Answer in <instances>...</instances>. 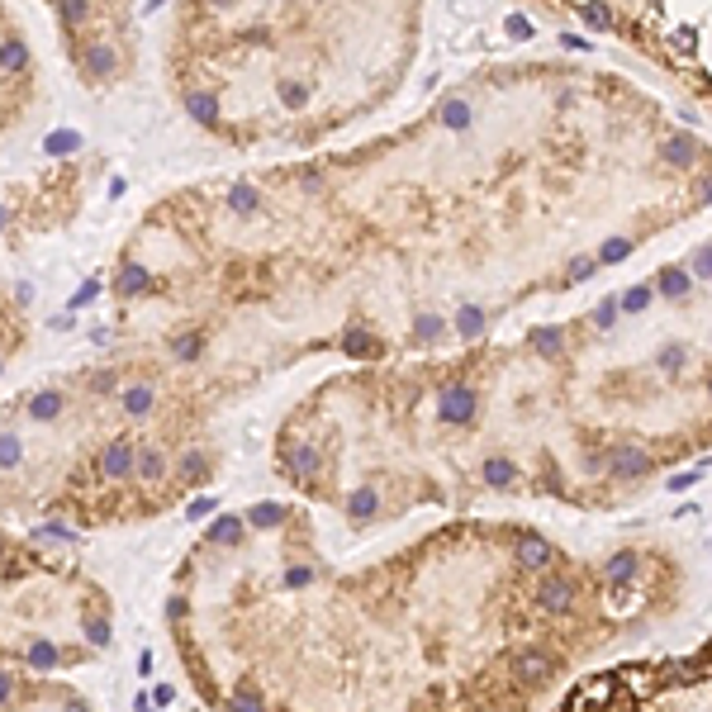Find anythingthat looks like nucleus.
I'll return each mask as SVG.
<instances>
[{
  "label": "nucleus",
  "instance_id": "1",
  "mask_svg": "<svg viewBox=\"0 0 712 712\" xmlns=\"http://www.w3.org/2000/svg\"><path fill=\"white\" fill-rule=\"evenodd\" d=\"M447 556L333 570L295 503L218 513L171 570L167 637L210 712H518L513 675L465 661Z\"/></svg>",
  "mask_w": 712,
  "mask_h": 712
},
{
  "label": "nucleus",
  "instance_id": "2",
  "mask_svg": "<svg viewBox=\"0 0 712 712\" xmlns=\"http://www.w3.org/2000/svg\"><path fill=\"white\" fill-rule=\"evenodd\" d=\"M371 15L313 5H181L167 15V86L210 138L262 153L309 143L342 119L337 62Z\"/></svg>",
  "mask_w": 712,
  "mask_h": 712
},
{
  "label": "nucleus",
  "instance_id": "3",
  "mask_svg": "<svg viewBox=\"0 0 712 712\" xmlns=\"http://www.w3.org/2000/svg\"><path fill=\"white\" fill-rule=\"evenodd\" d=\"M115 646V594L58 546L0 523V669L67 679Z\"/></svg>",
  "mask_w": 712,
  "mask_h": 712
},
{
  "label": "nucleus",
  "instance_id": "4",
  "mask_svg": "<svg viewBox=\"0 0 712 712\" xmlns=\"http://www.w3.org/2000/svg\"><path fill=\"white\" fill-rule=\"evenodd\" d=\"M58 24L67 52L81 67L86 86H109L124 81L138 67V15L119 5H62Z\"/></svg>",
  "mask_w": 712,
  "mask_h": 712
},
{
  "label": "nucleus",
  "instance_id": "5",
  "mask_svg": "<svg viewBox=\"0 0 712 712\" xmlns=\"http://www.w3.org/2000/svg\"><path fill=\"white\" fill-rule=\"evenodd\" d=\"M38 100V58L29 29L15 10L0 5V138L20 124Z\"/></svg>",
  "mask_w": 712,
  "mask_h": 712
},
{
  "label": "nucleus",
  "instance_id": "6",
  "mask_svg": "<svg viewBox=\"0 0 712 712\" xmlns=\"http://www.w3.org/2000/svg\"><path fill=\"white\" fill-rule=\"evenodd\" d=\"M0 712H100L72 679L0 669Z\"/></svg>",
  "mask_w": 712,
  "mask_h": 712
},
{
  "label": "nucleus",
  "instance_id": "7",
  "mask_svg": "<svg viewBox=\"0 0 712 712\" xmlns=\"http://www.w3.org/2000/svg\"><path fill=\"white\" fill-rule=\"evenodd\" d=\"M24 342H29V313H24L20 299L0 285V380H5V371L15 366Z\"/></svg>",
  "mask_w": 712,
  "mask_h": 712
},
{
  "label": "nucleus",
  "instance_id": "8",
  "mask_svg": "<svg viewBox=\"0 0 712 712\" xmlns=\"http://www.w3.org/2000/svg\"><path fill=\"white\" fill-rule=\"evenodd\" d=\"M475 414H480V394H475V385L451 380V385L437 390V418H442V423L465 428V423H475Z\"/></svg>",
  "mask_w": 712,
  "mask_h": 712
},
{
  "label": "nucleus",
  "instance_id": "9",
  "mask_svg": "<svg viewBox=\"0 0 712 712\" xmlns=\"http://www.w3.org/2000/svg\"><path fill=\"white\" fill-rule=\"evenodd\" d=\"M537 613L542 618H570L574 613V580L570 574H537Z\"/></svg>",
  "mask_w": 712,
  "mask_h": 712
},
{
  "label": "nucleus",
  "instance_id": "10",
  "mask_svg": "<svg viewBox=\"0 0 712 712\" xmlns=\"http://www.w3.org/2000/svg\"><path fill=\"white\" fill-rule=\"evenodd\" d=\"M513 556H518V566H523L527 574H546L556 566V546L542 537V532H523V537L513 542Z\"/></svg>",
  "mask_w": 712,
  "mask_h": 712
},
{
  "label": "nucleus",
  "instance_id": "11",
  "mask_svg": "<svg viewBox=\"0 0 712 712\" xmlns=\"http://www.w3.org/2000/svg\"><path fill=\"white\" fill-rule=\"evenodd\" d=\"M608 471L618 475V480H637V475L651 471V456L641 447H622V451H613V456H608Z\"/></svg>",
  "mask_w": 712,
  "mask_h": 712
},
{
  "label": "nucleus",
  "instance_id": "12",
  "mask_svg": "<svg viewBox=\"0 0 712 712\" xmlns=\"http://www.w3.org/2000/svg\"><path fill=\"white\" fill-rule=\"evenodd\" d=\"M608 584L613 589H627V584H637V574H641V556L637 551H618V556H608Z\"/></svg>",
  "mask_w": 712,
  "mask_h": 712
},
{
  "label": "nucleus",
  "instance_id": "13",
  "mask_svg": "<svg viewBox=\"0 0 712 712\" xmlns=\"http://www.w3.org/2000/svg\"><path fill=\"white\" fill-rule=\"evenodd\" d=\"M480 475H485V485H494V489L518 485V465H513L509 456H489V461L480 465Z\"/></svg>",
  "mask_w": 712,
  "mask_h": 712
},
{
  "label": "nucleus",
  "instance_id": "14",
  "mask_svg": "<svg viewBox=\"0 0 712 712\" xmlns=\"http://www.w3.org/2000/svg\"><path fill=\"white\" fill-rule=\"evenodd\" d=\"M527 342L537 347L542 356H556L560 347H566V328H556V323H542V328H532Z\"/></svg>",
  "mask_w": 712,
  "mask_h": 712
},
{
  "label": "nucleus",
  "instance_id": "15",
  "mask_svg": "<svg viewBox=\"0 0 712 712\" xmlns=\"http://www.w3.org/2000/svg\"><path fill=\"white\" fill-rule=\"evenodd\" d=\"M485 323H489V313H485L480 305L456 309V337H480V333H485Z\"/></svg>",
  "mask_w": 712,
  "mask_h": 712
},
{
  "label": "nucleus",
  "instance_id": "16",
  "mask_svg": "<svg viewBox=\"0 0 712 712\" xmlns=\"http://www.w3.org/2000/svg\"><path fill=\"white\" fill-rule=\"evenodd\" d=\"M661 153H665L669 167H693V143L689 138H665Z\"/></svg>",
  "mask_w": 712,
  "mask_h": 712
},
{
  "label": "nucleus",
  "instance_id": "17",
  "mask_svg": "<svg viewBox=\"0 0 712 712\" xmlns=\"http://www.w3.org/2000/svg\"><path fill=\"white\" fill-rule=\"evenodd\" d=\"M661 295H665V299H684V295H689V276H684L679 266L661 271Z\"/></svg>",
  "mask_w": 712,
  "mask_h": 712
},
{
  "label": "nucleus",
  "instance_id": "18",
  "mask_svg": "<svg viewBox=\"0 0 712 712\" xmlns=\"http://www.w3.org/2000/svg\"><path fill=\"white\" fill-rule=\"evenodd\" d=\"M651 285H632V290H627L622 299H618V313H641V309H646L651 305Z\"/></svg>",
  "mask_w": 712,
  "mask_h": 712
},
{
  "label": "nucleus",
  "instance_id": "19",
  "mask_svg": "<svg viewBox=\"0 0 712 712\" xmlns=\"http://www.w3.org/2000/svg\"><path fill=\"white\" fill-rule=\"evenodd\" d=\"M580 20H584V24H594V29H613V10L594 5V0H589V5H580Z\"/></svg>",
  "mask_w": 712,
  "mask_h": 712
},
{
  "label": "nucleus",
  "instance_id": "20",
  "mask_svg": "<svg viewBox=\"0 0 712 712\" xmlns=\"http://www.w3.org/2000/svg\"><path fill=\"white\" fill-rule=\"evenodd\" d=\"M627 252H632V242H627V238H608L604 248H598V262H608V266H613V262H622Z\"/></svg>",
  "mask_w": 712,
  "mask_h": 712
},
{
  "label": "nucleus",
  "instance_id": "21",
  "mask_svg": "<svg viewBox=\"0 0 712 712\" xmlns=\"http://www.w3.org/2000/svg\"><path fill=\"white\" fill-rule=\"evenodd\" d=\"M669 44H675L679 58H693V52H698V34L693 29H675V34H669Z\"/></svg>",
  "mask_w": 712,
  "mask_h": 712
},
{
  "label": "nucleus",
  "instance_id": "22",
  "mask_svg": "<svg viewBox=\"0 0 712 712\" xmlns=\"http://www.w3.org/2000/svg\"><path fill=\"white\" fill-rule=\"evenodd\" d=\"M594 323H598V328H613V323H618V299H604V305L594 309Z\"/></svg>",
  "mask_w": 712,
  "mask_h": 712
},
{
  "label": "nucleus",
  "instance_id": "23",
  "mask_svg": "<svg viewBox=\"0 0 712 712\" xmlns=\"http://www.w3.org/2000/svg\"><path fill=\"white\" fill-rule=\"evenodd\" d=\"M693 271H698L703 281H712V242H708V248H698V252H693Z\"/></svg>",
  "mask_w": 712,
  "mask_h": 712
},
{
  "label": "nucleus",
  "instance_id": "24",
  "mask_svg": "<svg viewBox=\"0 0 712 712\" xmlns=\"http://www.w3.org/2000/svg\"><path fill=\"white\" fill-rule=\"evenodd\" d=\"M594 276V257H574L570 262V281H589Z\"/></svg>",
  "mask_w": 712,
  "mask_h": 712
},
{
  "label": "nucleus",
  "instance_id": "25",
  "mask_svg": "<svg viewBox=\"0 0 712 712\" xmlns=\"http://www.w3.org/2000/svg\"><path fill=\"white\" fill-rule=\"evenodd\" d=\"M661 366H665V371H679V366H684V347H665V352H661Z\"/></svg>",
  "mask_w": 712,
  "mask_h": 712
},
{
  "label": "nucleus",
  "instance_id": "26",
  "mask_svg": "<svg viewBox=\"0 0 712 712\" xmlns=\"http://www.w3.org/2000/svg\"><path fill=\"white\" fill-rule=\"evenodd\" d=\"M509 34H513V38H527V34H532V24H527L523 15H509Z\"/></svg>",
  "mask_w": 712,
  "mask_h": 712
},
{
  "label": "nucleus",
  "instance_id": "27",
  "mask_svg": "<svg viewBox=\"0 0 712 712\" xmlns=\"http://www.w3.org/2000/svg\"><path fill=\"white\" fill-rule=\"evenodd\" d=\"M566 48H580V52H584V48H594V44H589L584 34H566Z\"/></svg>",
  "mask_w": 712,
  "mask_h": 712
},
{
  "label": "nucleus",
  "instance_id": "28",
  "mask_svg": "<svg viewBox=\"0 0 712 712\" xmlns=\"http://www.w3.org/2000/svg\"><path fill=\"white\" fill-rule=\"evenodd\" d=\"M703 195H708V200H712V181H708V186H703Z\"/></svg>",
  "mask_w": 712,
  "mask_h": 712
},
{
  "label": "nucleus",
  "instance_id": "29",
  "mask_svg": "<svg viewBox=\"0 0 712 712\" xmlns=\"http://www.w3.org/2000/svg\"><path fill=\"white\" fill-rule=\"evenodd\" d=\"M708 390H712V380H708Z\"/></svg>",
  "mask_w": 712,
  "mask_h": 712
}]
</instances>
